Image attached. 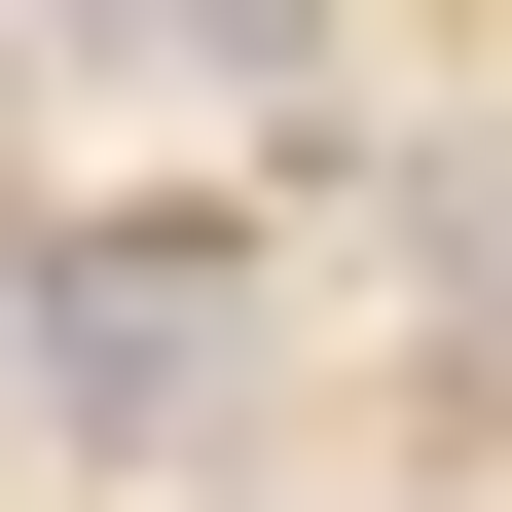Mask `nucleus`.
I'll use <instances>...</instances> for the list:
<instances>
[{
	"label": "nucleus",
	"mask_w": 512,
	"mask_h": 512,
	"mask_svg": "<svg viewBox=\"0 0 512 512\" xmlns=\"http://www.w3.org/2000/svg\"><path fill=\"white\" fill-rule=\"evenodd\" d=\"M0 403L74 439V476H220V403H256V256H220V220H37V256H0Z\"/></svg>",
	"instance_id": "1"
},
{
	"label": "nucleus",
	"mask_w": 512,
	"mask_h": 512,
	"mask_svg": "<svg viewBox=\"0 0 512 512\" xmlns=\"http://www.w3.org/2000/svg\"><path fill=\"white\" fill-rule=\"evenodd\" d=\"M37 37H74V74H147V110H256L330 0H37Z\"/></svg>",
	"instance_id": "2"
}]
</instances>
